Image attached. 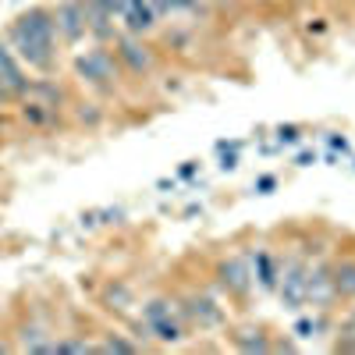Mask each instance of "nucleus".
I'll return each mask as SVG.
<instances>
[{
    "label": "nucleus",
    "instance_id": "423d86ee",
    "mask_svg": "<svg viewBox=\"0 0 355 355\" xmlns=\"http://www.w3.org/2000/svg\"><path fill=\"white\" fill-rule=\"evenodd\" d=\"M277 288H281L284 306L299 309L306 302V266L302 263H284V270L277 274Z\"/></svg>",
    "mask_w": 355,
    "mask_h": 355
},
{
    "label": "nucleus",
    "instance_id": "f257e3e1",
    "mask_svg": "<svg viewBox=\"0 0 355 355\" xmlns=\"http://www.w3.org/2000/svg\"><path fill=\"white\" fill-rule=\"evenodd\" d=\"M8 46L15 50V57L21 64L46 71L57 57V25H53V11L50 8H28L21 11L11 25H8Z\"/></svg>",
    "mask_w": 355,
    "mask_h": 355
},
{
    "label": "nucleus",
    "instance_id": "7ed1b4c3",
    "mask_svg": "<svg viewBox=\"0 0 355 355\" xmlns=\"http://www.w3.org/2000/svg\"><path fill=\"white\" fill-rule=\"evenodd\" d=\"M53 25H57V36L75 43L89 33L85 25V0H61V4L53 8Z\"/></svg>",
    "mask_w": 355,
    "mask_h": 355
},
{
    "label": "nucleus",
    "instance_id": "412c9836",
    "mask_svg": "<svg viewBox=\"0 0 355 355\" xmlns=\"http://www.w3.org/2000/svg\"><path fill=\"white\" fill-rule=\"evenodd\" d=\"M327 142H331V150H334V153H348V139H345V135H331Z\"/></svg>",
    "mask_w": 355,
    "mask_h": 355
},
{
    "label": "nucleus",
    "instance_id": "f8f14e48",
    "mask_svg": "<svg viewBox=\"0 0 355 355\" xmlns=\"http://www.w3.org/2000/svg\"><path fill=\"white\" fill-rule=\"evenodd\" d=\"M331 281H334V291L338 295H355V259H345L331 270Z\"/></svg>",
    "mask_w": 355,
    "mask_h": 355
},
{
    "label": "nucleus",
    "instance_id": "2eb2a0df",
    "mask_svg": "<svg viewBox=\"0 0 355 355\" xmlns=\"http://www.w3.org/2000/svg\"><path fill=\"white\" fill-rule=\"evenodd\" d=\"M234 341H239V348L242 352H270V341H266L259 331H256V338H245V334H234Z\"/></svg>",
    "mask_w": 355,
    "mask_h": 355
},
{
    "label": "nucleus",
    "instance_id": "0eeeda50",
    "mask_svg": "<svg viewBox=\"0 0 355 355\" xmlns=\"http://www.w3.org/2000/svg\"><path fill=\"white\" fill-rule=\"evenodd\" d=\"M217 281H220V288L231 291V295H245V291L252 288V274H249V266H245L242 256L220 259V263H217Z\"/></svg>",
    "mask_w": 355,
    "mask_h": 355
},
{
    "label": "nucleus",
    "instance_id": "5701e85b",
    "mask_svg": "<svg viewBox=\"0 0 355 355\" xmlns=\"http://www.w3.org/2000/svg\"><path fill=\"white\" fill-rule=\"evenodd\" d=\"M146 4L157 11V18H160V15H171V4H167V0H146Z\"/></svg>",
    "mask_w": 355,
    "mask_h": 355
},
{
    "label": "nucleus",
    "instance_id": "9d476101",
    "mask_svg": "<svg viewBox=\"0 0 355 355\" xmlns=\"http://www.w3.org/2000/svg\"><path fill=\"white\" fill-rule=\"evenodd\" d=\"M18 100H33V103H43V107H50V110H61V103H64V89L57 85V82H25V89L18 93Z\"/></svg>",
    "mask_w": 355,
    "mask_h": 355
},
{
    "label": "nucleus",
    "instance_id": "f3484780",
    "mask_svg": "<svg viewBox=\"0 0 355 355\" xmlns=\"http://www.w3.org/2000/svg\"><path fill=\"white\" fill-rule=\"evenodd\" d=\"M78 121H82V125H85V121H89V125H96V121H100V110H96V103H82V110H78Z\"/></svg>",
    "mask_w": 355,
    "mask_h": 355
},
{
    "label": "nucleus",
    "instance_id": "20e7f679",
    "mask_svg": "<svg viewBox=\"0 0 355 355\" xmlns=\"http://www.w3.org/2000/svg\"><path fill=\"white\" fill-rule=\"evenodd\" d=\"M117 43V61H121V68H128L132 75H146V71H153V50L146 46L139 36L125 33V36H114Z\"/></svg>",
    "mask_w": 355,
    "mask_h": 355
},
{
    "label": "nucleus",
    "instance_id": "bb28decb",
    "mask_svg": "<svg viewBox=\"0 0 355 355\" xmlns=\"http://www.w3.org/2000/svg\"><path fill=\"white\" fill-rule=\"evenodd\" d=\"M192 174H196V164H192V160H189V164H182V178H192Z\"/></svg>",
    "mask_w": 355,
    "mask_h": 355
},
{
    "label": "nucleus",
    "instance_id": "dca6fc26",
    "mask_svg": "<svg viewBox=\"0 0 355 355\" xmlns=\"http://www.w3.org/2000/svg\"><path fill=\"white\" fill-rule=\"evenodd\" d=\"M299 139H302L299 125H277V142H281V146H284V142L291 146V142H299Z\"/></svg>",
    "mask_w": 355,
    "mask_h": 355
},
{
    "label": "nucleus",
    "instance_id": "a211bd4d",
    "mask_svg": "<svg viewBox=\"0 0 355 355\" xmlns=\"http://www.w3.org/2000/svg\"><path fill=\"white\" fill-rule=\"evenodd\" d=\"M100 352H135V345H128V341H121V338H110V341L100 345Z\"/></svg>",
    "mask_w": 355,
    "mask_h": 355
},
{
    "label": "nucleus",
    "instance_id": "b1692460",
    "mask_svg": "<svg viewBox=\"0 0 355 355\" xmlns=\"http://www.w3.org/2000/svg\"><path fill=\"white\" fill-rule=\"evenodd\" d=\"M167 4H171V11H185V8H196L199 0H167Z\"/></svg>",
    "mask_w": 355,
    "mask_h": 355
},
{
    "label": "nucleus",
    "instance_id": "4468645a",
    "mask_svg": "<svg viewBox=\"0 0 355 355\" xmlns=\"http://www.w3.org/2000/svg\"><path fill=\"white\" fill-rule=\"evenodd\" d=\"M107 309H117V313H125L128 306H135V299H132V291L125 288V284H110L107 288Z\"/></svg>",
    "mask_w": 355,
    "mask_h": 355
},
{
    "label": "nucleus",
    "instance_id": "9b49d317",
    "mask_svg": "<svg viewBox=\"0 0 355 355\" xmlns=\"http://www.w3.org/2000/svg\"><path fill=\"white\" fill-rule=\"evenodd\" d=\"M252 270H256L252 281H259L263 288H277V266H274V256L266 249L252 252Z\"/></svg>",
    "mask_w": 355,
    "mask_h": 355
},
{
    "label": "nucleus",
    "instance_id": "1a4fd4ad",
    "mask_svg": "<svg viewBox=\"0 0 355 355\" xmlns=\"http://www.w3.org/2000/svg\"><path fill=\"white\" fill-rule=\"evenodd\" d=\"M334 295H338V291H334V281H331L327 266H309V270H306V302L327 306Z\"/></svg>",
    "mask_w": 355,
    "mask_h": 355
},
{
    "label": "nucleus",
    "instance_id": "6ab92c4d",
    "mask_svg": "<svg viewBox=\"0 0 355 355\" xmlns=\"http://www.w3.org/2000/svg\"><path fill=\"white\" fill-rule=\"evenodd\" d=\"M316 327H320V323H313V320H299V323H295L299 338H313V334H316Z\"/></svg>",
    "mask_w": 355,
    "mask_h": 355
},
{
    "label": "nucleus",
    "instance_id": "ddd939ff",
    "mask_svg": "<svg viewBox=\"0 0 355 355\" xmlns=\"http://www.w3.org/2000/svg\"><path fill=\"white\" fill-rule=\"evenodd\" d=\"M21 117H25V121L28 125H46L50 121V117H53V110L50 107H43V103H33V100H21Z\"/></svg>",
    "mask_w": 355,
    "mask_h": 355
},
{
    "label": "nucleus",
    "instance_id": "a878e982",
    "mask_svg": "<svg viewBox=\"0 0 355 355\" xmlns=\"http://www.w3.org/2000/svg\"><path fill=\"white\" fill-rule=\"evenodd\" d=\"M323 28H327V25H323V18H316V21H309V33H323Z\"/></svg>",
    "mask_w": 355,
    "mask_h": 355
},
{
    "label": "nucleus",
    "instance_id": "aec40b11",
    "mask_svg": "<svg viewBox=\"0 0 355 355\" xmlns=\"http://www.w3.org/2000/svg\"><path fill=\"white\" fill-rule=\"evenodd\" d=\"M220 153H224V160H220L224 171H234V167H239V150H220Z\"/></svg>",
    "mask_w": 355,
    "mask_h": 355
},
{
    "label": "nucleus",
    "instance_id": "4be33fe9",
    "mask_svg": "<svg viewBox=\"0 0 355 355\" xmlns=\"http://www.w3.org/2000/svg\"><path fill=\"white\" fill-rule=\"evenodd\" d=\"M274 185H277L274 178H270V174H263L259 182H256V192H263V196H266V192H274Z\"/></svg>",
    "mask_w": 355,
    "mask_h": 355
},
{
    "label": "nucleus",
    "instance_id": "39448f33",
    "mask_svg": "<svg viewBox=\"0 0 355 355\" xmlns=\"http://www.w3.org/2000/svg\"><path fill=\"white\" fill-rule=\"evenodd\" d=\"M117 4V21H121L132 36H146L157 28V11L146 0H114Z\"/></svg>",
    "mask_w": 355,
    "mask_h": 355
},
{
    "label": "nucleus",
    "instance_id": "cd10ccee",
    "mask_svg": "<svg viewBox=\"0 0 355 355\" xmlns=\"http://www.w3.org/2000/svg\"><path fill=\"white\" fill-rule=\"evenodd\" d=\"M0 352H4V345H0Z\"/></svg>",
    "mask_w": 355,
    "mask_h": 355
},
{
    "label": "nucleus",
    "instance_id": "393cba45",
    "mask_svg": "<svg viewBox=\"0 0 355 355\" xmlns=\"http://www.w3.org/2000/svg\"><path fill=\"white\" fill-rule=\"evenodd\" d=\"M299 167H313L316 164V153H299V160H295Z\"/></svg>",
    "mask_w": 355,
    "mask_h": 355
},
{
    "label": "nucleus",
    "instance_id": "f03ea898",
    "mask_svg": "<svg viewBox=\"0 0 355 355\" xmlns=\"http://www.w3.org/2000/svg\"><path fill=\"white\" fill-rule=\"evenodd\" d=\"M75 71L82 82H93V85H114L121 78V61H117V53L96 46V50H85L75 57Z\"/></svg>",
    "mask_w": 355,
    "mask_h": 355
},
{
    "label": "nucleus",
    "instance_id": "6e6552de",
    "mask_svg": "<svg viewBox=\"0 0 355 355\" xmlns=\"http://www.w3.org/2000/svg\"><path fill=\"white\" fill-rule=\"evenodd\" d=\"M182 309H185V320L189 323H196V327H217V323H224V313L206 299V295H189V299L182 302Z\"/></svg>",
    "mask_w": 355,
    "mask_h": 355
}]
</instances>
